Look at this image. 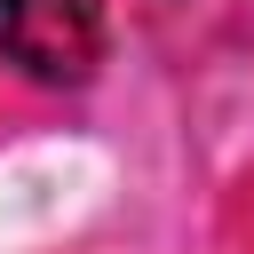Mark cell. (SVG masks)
<instances>
[{
	"label": "cell",
	"instance_id": "cell-1",
	"mask_svg": "<svg viewBox=\"0 0 254 254\" xmlns=\"http://www.w3.org/2000/svg\"><path fill=\"white\" fill-rule=\"evenodd\" d=\"M0 64L40 87H79L103 64V0H0Z\"/></svg>",
	"mask_w": 254,
	"mask_h": 254
}]
</instances>
